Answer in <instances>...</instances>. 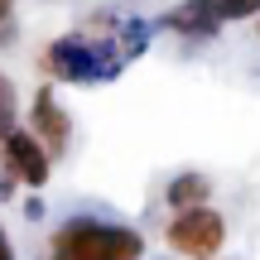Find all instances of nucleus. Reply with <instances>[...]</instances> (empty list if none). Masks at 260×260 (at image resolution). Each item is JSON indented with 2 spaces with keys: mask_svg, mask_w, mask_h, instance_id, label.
Segmentation results:
<instances>
[{
  "mask_svg": "<svg viewBox=\"0 0 260 260\" xmlns=\"http://www.w3.org/2000/svg\"><path fill=\"white\" fill-rule=\"evenodd\" d=\"M217 10H222V19H251L260 15V0H217Z\"/></svg>",
  "mask_w": 260,
  "mask_h": 260,
  "instance_id": "1a4fd4ad",
  "label": "nucleus"
},
{
  "mask_svg": "<svg viewBox=\"0 0 260 260\" xmlns=\"http://www.w3.org/2000/svg\"><path fill=\"white\" fill-rule=\"evenodd\" d=\"M207 193H212V188H207V178H203V174H178L174 183H169L164 203H169V207H198Z\"/></svg>",
  "mask_w": 260,
  "mask_h": 260,
  "instance_id": "0eeeda50",
  "label": "nucleus"
},
{
  "mask_svg": "<svg viewBox=\"0 0 260 260\" xmlns=\"http://www.w3.org/2000/svg\"><path fill=\"white\" fill-rule=\"evenodd\" d=\"M121 63H125L121 53H111L106 44H87V39H63V44H53V53H48V73L73 77V82H102V77H111Z\"/></svg>",
  "mask_w": 260,
  "mask_h": 260,
  "instance_id": "7ed1b4c3",
  "label": "nucleus"
},
{
  "mask_svg": "<svg viewBox=\"0 0 260 260\" xmlns=\"http://www.w3.org/2000/svg\"><path fill=\"white\" fill-rule=\"evenodd\" d=\"M145 241L130 226H111L96 217H73L48 236V260H140Z\"/></svg>",
  "mask_w": 260,
  "mask_h": 260,
  "instance_id": "f257e3e1",
  "label": "nucleus"
},
{
  "mask_svg": "<svg viewBox=\"0 0 260 260\" xmlns=\"http://www.w3.org/2000/svg\"><path fill=\"white\" fill-rule=\"evenodd\" d=\"M0 154H5V178L10 183H29V188H44L48 183V149L39 135L29 130H10L0 140Z\"/></svg>",
  "mask_w": 260,
  "mask_h": 260,
  "instance_id": "20e7f679",
  "label": "nucleus"
},
{
  "mask_svg": "<svg viewBox=\"0 0 260 260\" xmlns=\"http://www.w3.org/2000/svg\"><path fill=\"white\" fill-rule=\"evenodd\" d=\"M10 5H15V0H0V24L10 19Z\"/></svg>",
  "mask_w": 260,
  "mask_h": 260,
  "instance_id": "9b49d317",
  "label": "nucleus"
},
{
  "mask_svg": "<svg viewBox=\"0 0 260 260\" xmlns=\"http://www.w3.org/2000/svg\"><path fill=\"white\" fill-rule=\"evenodd\" d=\"M169 246H174L178 255H193V260H212L217 251H222V241H226V222H222V212H212L207 203H198V207H178V217L169 222Z\"/></svg>",
  "mask_w": 260,
  "mask_h": 260,
  "instance_id": "f03ea898",
  "label": "nucleus"
},
{
  "mask_svg": "<svg viewBox=\"0 0 260 260\" xmlns=\"http://www.w3.org/2000/svg\"><path fill=\"white\" fill-rule=\"evenodd\" d=\"M10 130H15V87L0 77V140H5Z\"/></svg>",
  "mask_w": 260,
  "mask_h": 260,
  "instance_id": "6e6552de",
  "label": "nucleus"
},
{
  "mask_svg": "<svg viewBox=\"0 0 260 260\" xmlns=\"http://www.w3.org/2000/svg\"><path fill=\"white\" fill-rule=\"evenodd\" d=\"M34 135L44 140L48 154H63V149H68V135H73V125H68V111L58 106L53 87H39V96H34Z\"/></svg>",
  "mask_w": 260,
  "mask_h": 260,
  "instance_id": "39448f33",
  "label": "nucleus"
},
{
  "mask_svg": "<svg viewBox=\"0 0 260 260\" xmlns=\"http://www.w3.org/2000/svg\"><path fill=\"white\" fill-rule=\"evenodd\" d=\"M164 24L178 29V34H188V39H212L217 24H222V10H217V0H188V5H178Z\"/></svg>",
  "mask_w": 260,
  "mask_h": 260,
  "instance_id": "423d86ee",
  "label": "nucleus"
},
{
  "mask_svg": "<svg viewBox=\"0 0 260 260\" xmlns=\"http://www.w3.org/2000/svg\"><path fill=\"white\" fill-rule=\"evenodd\" d=\"M0 260H15V246H10V236H5V226H0Z\"/></svg>",
  "mask_w": 260,
  "mask_h": 260,
  "instance_id": "9d476101",
  "label": "nucleus"
}]
</instances>
